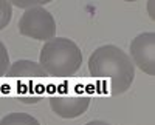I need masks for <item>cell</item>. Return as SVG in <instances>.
Masks as SVG:
<instances>
[{"label":"cell","mask_w":155,"mask_h":125,"mask_svg":"<svg viewBox=\"0 0 155 125\" xmlns=\"http://www.w3.org/2000/svg\"><path fill=\"white\" fill-rule=\"evenodd\" d=\"M88 73L110 96L124 94L135 79V67L126 51L115 45L96 48L88 59Z\"/></svg>","instance_id":"6da1fadb"},{"label":"cell","mask_w":155,"mask_h":125,"mask_svg":"<svg viewBox=\"0 0 155 125\" xmlns=\"http://www.w3.org/2000/svg\"><path fill=\"white\" fill-rule=\"evenodd\" d=\"M39 65L50 77L70 79L82 65V51L71 39L54 37L42 45Z\"/></svg>","instance_id":"7a4b0ae2"},{"label":"cell","mask_w":155,"mask_h":125,"mask_svg":"<svg viewBox=\"0 0 155 125\" xmlns=\"http://www.w3.org/2000/svg\"><path fill=\"white\" fill-rule=\"evenodd\" d=\"M6 77L9 90L22 104H37L47 94V73L41 65L28 59H20L11 64Z\"/></svg>","instance_id":"3957f363"},{"label":"cell","mask_w":155,"mask_h":125,"mask_svg":"<svg viewBox=\"0 0 155 125\" xmlns=\"http://www.w3.org/2000/svg\"><path fill=\"white\" fill-rule=\"evenodd\" d=\"M51 111L62 119H76L82 116L90 105V93L81 83H64L50 94Z\"/></svg>","instance_id":"277c9868"},{"label":"cell","mask_w":155,"mask_h":125,"mask_svg":"<svg viewBox=\"0 0 155 125\" xmlns=\"http://www.w3.org/2000/svg\"><path fill=\"white\" fill-rule=\"evenodd\" d=\"M19 33L34 40L48 42L56 36V22L45 8H31L22 14L19 20Z\"/></svg>","instance_id":"5b68a950"},{"label":"cell","mask_w":155,"mask_h":125,"mask_svg":"<svg viewBox=\"0 0 155 125\" xmlns=\"http://www.w3.org/2000/svg\"><path fill=\"white\" fill-rule=\"evenodd\" d=\"M129 57L147 76L155 74V33H141L129 45Z\"/></svg>","instance_id":"8992f818"},{"label":"cell","mask_w":155,"mask_h":125,"mask_svg":"<svg viewBox=\"0 0 155 125\" xmlns=\"http://www.w3.org/2000/svg\"><path fill=\"white\" fill-rule=\"evenodd\" d=\"M0 125H41L36 117L27 113H9L2 117Z\"/></svg>","instance_id":"52a82bcc"},{"label":"cell","mask_w":155,"mask_h":125,"mask_svg":"<svg viewBox=\"0 0 155 125\" xmlns=\"http://www.w3.org/2000/svg\"><path fill=\"white\" fill-rule=\"evenodd\" d=\"M12 17V5L6 0H0V31L8 27Z\"/></svg>","instance_id":"ba28073f"},{"label":"cell","mask_w":155,"mask_h":125,"mask_svg":"<svg viewBox=\"0 0 155 125\" xmlns=\"http://www.w3.org/2000/svg\"><path fill=\"white\" fill-rule=\"evenodd\" d=\"M11 67V62H9V54H8V49L3 45V42L0 40V77L6 76V73Z\"/></svg>","instance_id":"9c48e42d"},{"label":"cell","mask_w":155,"mask_h":125,"mask_svg":"<svg viewBox=\"0 0 155 125\" xmlns=\"http://www.w3.org/2000/svg\"><path fill=\"white\" fill-rule=\"evenodd\" d=\"M48 3V0H36V2H33V0H25V2H22V0H14V2H11V5H14L17 8H22V9H31V8H44V5Z\"/></svg>","instance_id":"30bf717a"},{"label":"cell","mask_w":155,"mask_h":125,"mask_svg":"<svg viewBox=\"0 0 155 125\" xmlns=\"http://www.w3.org/2000/svg\"><path fill=\"white\" fill-rule=\"evenodd\" d=\"M85 125H110V123L106 122V120H99V119H96V120H90V122H87Z\"/></svg>","instance_id":"8fae6325"},{"label":"cell","mask_w":155,"mask_h":125,"mask_svg":"<svg viewBox=\"0 0 155 125\" xmlns=\"http://www.w3.org/2000/svg\"><path fill=\"white\" fill-rule=\"evenodd\" d=\"M152 6H153V2H150V3H149V12H150L149 16H150V19H153V11H152Z\"/></svg>","instance_id":"7c38bea8"}]
</instances>
